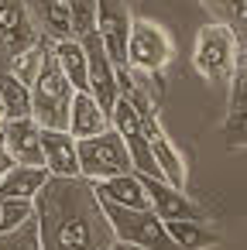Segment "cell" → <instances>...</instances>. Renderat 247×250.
<instances>
[{"label": "cell", "instance_id": "cell-1", "mask_svg": "<svg viewBox=\"0 0 247 250\" xmlns=\"http://www.w3.org/2000/svg\"><path fill=\"white\" fill-rule=\"evenodd\" d=\"M42 250H107L113 229L86 178H48L35 195Z\"/></svg>", "mask_w": 247, "mask_h": 250}, {"label": "cell", "instance_id": "cell-2", "mask_svg": "<svg viewBox=\"0 0 247 250\" xmlns=\"http://www.w3.org/2000/svg\"><path fill=\"white\" fill-rule=\"evenodd\" d=\"M24 11L45 42H86L96 31V0H24Z\"/></svg>", "mask_w": 247, "mask_h": 250}, {"label": "cell", "instance_id": "cell-3", "mask_svg": "<svg viewBox=\"0 0 247 250\" xmlns=\"http://www.w3.org/2000/svg\"><path fill=\"white\" fill-rule=\"evenodd\" d=\"M244 59V38H237L226 24L213 21L206 28L196 31V45H192V69L209 83V86H220L226 89L233 72H237V62Z\"/></svg>", "mask_w": 247, "mask_h": 250}, {"label": "cell", "instance_id": "cell-4", "mask_svg": "<svg viewBox=\"0 0 247 250\" xmlns=\"http://www.w3.org/2000/svg\"><path fill=\"white\" fill-rule=\"evenodd\" d=\"M175 59V42L172 35L148 18H131V31H127V45H124V69H131L141 79H155L161 76V69H168Z\"/></svg>", "mask_w": 247, "mask_h": 250}, {"label": "cell", "instance_id": "cell-5", "mask_svg": "<svg viewBox=\"0 0 247 250\" xmlns=\"http://www.w3.org/2000/svg\"><path fill=\"white\" fill-rule=\"evenodd\" d=\"M76 89L69 86V79L62 76L52 48H45L38 79L31 86V117L42 130H66L69 124V106H72Z\"/></svg>", "mask_w": 247, "mask_h": 250}, {"label": "cell", "instance_id": "cell-6", "mask_svg": "<svg viewBox=\"0 0 247 250\" xmlns=\"http://www.w3.org/2000/svg\"><path fill=\"white\" fill-rule=\"evenodd\" d=\"M76 158H79V178H86V182H103V178L134 171L131 154L113 127H107L96 137L76 141Z\"/></svg>", "mask_w": 247, "mask_h": 250}, {"label": "cell", "instance_id": "cell-7", "mask_svg": "<svg viewBox=\"0 0 247 250\" xmlns=\"http://www.w3.org/2000/svg\"><path fill=\"white\" fill-rule=\"evenodd\" d=\"M100 209H103V216L113 229V240L141 247V250H175L161 219L151 209H124V206H113V202H100Z\"/></svg>", "mask_w": 247, "mask_h": 250}, {"label": "cell", "instance_id": "cell-8", "mask_svg": "<svg viewBox=\"0 0 247 250\" xmlns=\"http://www.w3.org/2000/svg\"><path fill=\"white\" fill-rule=\"evenodd\" d=\"M110 127H113V130H117V137L124 141V147H127V154H131L134 171H137V175L161 178V175H158V168H155V158H151V151H148L144 127H141V120H137L134 106H131L124 96H117V103H113V110H110Z\"/></svg>", "mask_w": 247, "mask_h": 250}, {"label": "cell", "instance_id": "cell-9", "mask_svg": "<svg viewBox=\"0 0 247 250\" xmlns=\"http://www.w3.org/2000/svg\"><path fill=\"white\" fill-rule=\"evenodd\" d=\"M83 52H86L90 96H93V100L100 103V110L110 117V110H113V103H117V96H120V89H117V65L110 62V55H107V48H103V42H100L96 31L83 42Z\"/></svg>", "mask_w": 247, "mask_h": 250}, {"label": "cell", "instance_id": "cell-10", "mask_svg": "<svg viewBox=\"0 0 247 250\" xmlns=\"http://www.w3.org/2000/svg\"><path fill=\"white\" fill-rule=\"evenodd\" d=\"M42 42V35L35 31L24 0H0V59L11 62L21 52L35 48Z\"/></svg>", "mask_w": 247, "mask_h": 250}, {"label": "cell", "instance_id": "cell-11", "mask_svg": "<svg viewBox=\"0 0 247 250\" xmlns=\"http://www.w3.org/2000/svg\"><path fill=\"white\" fill-rule=\"evenodd\" d=\"M141 185H144V195H148V209L158 216V219H206L202 209L185 195V188H175L168 185L165 178H151V175H137Z\"/></svg>", "mask_w": 247, "mask_h": 250}, {"label": "cell", "instance_id": "cell-12", "mask_svg": "<svg viewBox=\"0 0 247 250\" xmlns=\"http://www.w3.org/2000/svg\"><path fill=\"white\" fill-rule=\"evenodd\" d=\"M127 31H131V11L124 0H96V35L117 69H124Z\"/></svg>", "mask_w": 247, "mask_h": 250}, {"label": "cell", "instance_id": "cell-13", "mask_svg": "<svg viewBox=\"0 0 247 250\" xmlns=\"http://www.w3.org/2000/svg\"><path fill=\"white\" fill-rule=\"evenodd\" d=\"M0 141H4V151L11 158V165L42 168V127L35 124V117L4 120V127H0Z\"/></svg>", "mask_w": 247, "mask_h": 250}, {"label": "cell", "instance_id": "cell-14", "mask_svg": "<svg viewBox=\"0 0 247 250\" xmlns=\"http://www.w3.org/2000/svg\"><path fill=\"white\" fill-rule=\"evenodd\" d=\"M42 168L52 178H79L76 137L69 130H42Z\"/></svg>", "mask_w": 247, "mask_h": 250}, {"label": "cell", "instance_id": "cell-15", "mask_svg": "<svg viewBox=\"0 0 247 250\" xmlns=\"http://www.w3.org/2000/svg\"><path fill=\"white\" fill-rule=\"evenodd\" d=\"M175 250H213L223 243V233L209 226V219H161Z\"/></svg>", "mask_w": 247, "mask_h": 250}, {"label": "cell", "instance_id": "cell-16", "mask_svg": "<svg viewBox=\"0 0 247 250\" xmlns=\"http://www.w3.org/2000/svg\"><path fill=\"white\" fill-rule=\"evenodd\" d=\"M90 188L100 202H113V206H124V209H148V195H144V185H141L137 171L113 175V178H103V182H90Z\"/></svg>", "mask_w": 247, "mask_h": 250}, {"label": "cell", "instance_id": "cell-17", "mask_svg": "<svg viewBox=\"0 0 247 250\" xmlns=\"http://www.w3.org/2000/svg\"><path fill=\"white\" fill-rule=\"evenodd\" d=\"M107 127H110V117L100 110V103H96L90 93H76V96H72V106H69V124H66V130H69L76 141H83V137L103 134Z\"/></svg>", "mask_w": 247, "mask_h": 250}, {"label": "cell", "instance_id": "cell-18", "mask_svg": "<svg viewBox=\"0 0 247 250\" xmlns=\"http://www.w3.org/2000/svg\"><path fill=\"white\" fill-rule=\"evenodd\" d=\"M52 175L45 168H31V165H11L0 178V202L4 199H28L35 202V195L42 192V185L48 182Z\"/></svg>", "mask_w": 247, "mask_h": 250}, {"label": "cell", "instance_id": "cell-19", "mask_svg": "<svg viewBox=\"0 0 247 250\" xmlns=\"http://www.w3.org/2000/svg\"><path fill=\"white\" fill-rule=\"evenodd\" d=\"M230 106H226V120H223V137L233 144V147H240L244 144V100H247V62L240 59L237 62V72H233V79H230Z\"/></svg>", "mask_w": 247, "mask_h": 250}, {"label": "cell", "instance_id": "cell-20", "mask_svg": "<svg viewBox=\"0 0 247 250\" xmlns=\"http://www.w3.org/2000/svg\"><path fill=\"white\" fill-rule=\"evenodd\" d=\"M62 76L69 79V86L76 93H90V79H86V52H83V42H48Z\"/></svg>", "mask_w": 247, "mask_h": 250}, {"label": "cell", "instance_id": "cell-21", "mask_svg": "<svg viewBox=\"0 0 247 250\" xmlns=\"http://www.w3.org/2000/svg\"><path fill=\"white\" fill-rule=\"evenodd\" d=\"M202 7L220 21L226 24L237 38H244V21H247V0H202Z\"/></svg>", "mask_w": 247, "mask_h": 250}, {"label": "cell", "instance_id": "cell-22", "mask_svg": "<svg viewBox=\"0 0 247 250\" xmlns=\"http://www.w3.org/2000/svg\"><path fill=\"white\" fill-rule=\"evenodd\" d=\"M28 219H35V202H28V199H4L0 202V233H11V229L24 226Z\"/></svg>", "mask_w": 247, "mask_h": 250}, {"label": "cell", "instance_id": "cell-23", "mask_svg": "<svg viewBox=\"0 0 247 250\" xmlns=\"http://www.w3.org/2000/svg\"><path fill=\"white\" fill-rule=\"evenodd\" d=\"M0 250H42L38 247V226H35V219H28L24 226L11 229V233H0Z\"/></svg>", "mask_w": 247, "mask_h": 250}, {"label": "cell", "instance_id": "cell-24", "mask_svg": "<svg viewBox=\"0 0 247 250\" xmlns=\"http://www.w3.org/2000/svg\"><path fill=\"white\" fill-rule=\"evenodd\" d=\"M7 168H11V158H7V151H4V141H0V178H4Z\"/></svg>", "mask_w": 247, "mask_h": 250}, {"label": "cell", "instance_id": "cell-25", "mask_svg": "<svg viewBox=\"0 0 247 250\" xmlns=\"http://www.w3.org/2000/svg\"><path fill=\"white\" fill-rule=\"evenodd\" d=\"M107 250H141V247H131V243H120V240H113Z\"/></svg>", "mask_w": 247, "mask_h": 250}, {"label": "cell", "instance_id": "cell-26", "mask_svg": "<svg viewBox=\"0 0 247 250\" xmlns=\"http://www.w3.org/2000/svg\"><path fill=\"white\" fill-rule=\"evenodd\" d=\"M4 120H7V117H4V106H0V127H4Z\"/></svg>", "mask_w": 247, "mask_h": 250}]
</instances>
